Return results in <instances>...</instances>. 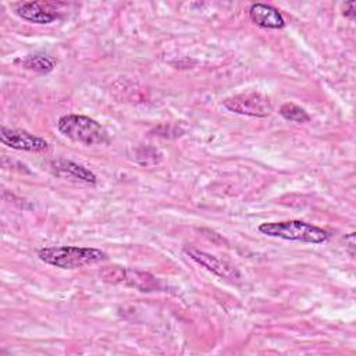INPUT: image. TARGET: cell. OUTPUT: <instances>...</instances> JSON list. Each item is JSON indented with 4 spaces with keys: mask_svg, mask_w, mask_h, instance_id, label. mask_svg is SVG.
<instances>
[{
    "mask_svg": "<svg viewBox=\"0 0 356 356\" xmlns=\"http://www.w3.org/2000/svg\"><path fill=\"white\" fill-rule=\"evenodd\" d=\"M57 167L61 171H65L67 174L72 175L74 178H78L83 182H88V184H95L96 182V175L90 170H88V168H85V167H82L76 163L61 160V161L57 163Z\"/></svg>",
    "mask_w": 356,
    "mask_h": 356,
    "instance_id": "10",
    "label": "cell"
},
{
    "mask_svg": "<svg viewBox=\"0 0 356 356\" xmlns=\"http://www.w3.org/2000/svg\"><path fill=\"white\" fill-rule=\"evenodd\" d=\"M345 7H348V8H345L343 15L348 17V18H350V19H353V18H355V7H356V3H355V1H349V3L345 4Z\"/></svg>",
    "mask_w": 356,
    "mask_h": 356,
    "instance_id": "13",
    "label": "cell"
},
{
    "mask_svg": "<svg viewBox=\"0 0 356 356\" xmlns=\"http://www.w3.org/2000/svg\"><path fill=\"white\" fill-rule=\"evenodd\" d=\"M58 131L68 139L86 145H103L108 143V132L93 118L79 114H67L57 121Z\"/></svg>",
    "mask_w": 356,
    "mask_h": 356,
    "instance_id": "3",
    "label": "cell"
},
{
    "mask_svg": "<svg viewBox=\"0 0 356 356\" xmlns=\"http://www.w3.org/2000/svg\"><path fill=\"white\" fill-rule=\"evenodd\" d=\"M184 252L192 260H195L197 264H200L206 270L211 271L213 274L218 275L220 278L229 280V281H238L241 278V274H239V271L235 266L216 257L214 254H210V253H207L204 250H200L197 248H193V246L184 248Z\"/></svg>",
    "mask_w": 356,
    "mask_h": 356,
    "instance_id": "6",
    "label": "cell"
},
{
    "mask_svg": "<svg viewBox=\"0 0 356 356\" xmlns=\"http://www.w3.org/2000/svg\"><path fill=\"white\" fill-rule=\"evenodd\" d=\"M222 106L231 113L260 118L270 115L273 111V104L268 97L257 92L231 96L222 102Z\"/></svg>",
    "mask_w": 356,
    "mask_h": 356,
    "instance_id": "4",
    "label": "cell"
},
{
    "mask_svg": "<svg viewBox=\"0 0 356 356\" xmlns=\"http://www.w3.org/2000/svg\"><path fill=\"white\" fill-rule=\"evenodd\" d=\"M17 15L25 21L33 24H50L57 18V14L53 10L44 7L38 1H26L17 7Z\"/></svg>",
    "mask_w": 356,
    "mask_h": 356,
    "instance_id": "9",
    "label": "cell"
},
{
    "mask_svg": "<svg viewBox=\"0 0 356 356\" xmlns=\"http://www.w3.org/2000/svg\"><path fill=\"white\" fill-rule=\"evenodd\" d=\"M249 17L256 25L261 28L281 29L285 25V21L281 13L275 7L264 3L252 4L249 7Z\"/></svg>",
    "mask_w": 356,
    "mask_h": 356,
    "instance_id": "8",
    "label": "cell"
},
{
    "mask_svg": "<svg viewBox=\"0 0 356 356\" xmlns=\"http://www.w3.org/2000/svg\"><path fill=\"white\" fill-rule=\"evenodd\" d=\"M0 140L3 145L24 152H42L47 149V142L33 134H29L22 129H11V128H1Z\"/></svg>",
    "mask_w": 356,
    "mask_h": 356,
    "instance_id": "7",
    "label": "cell"
},
{
    "mask_svg": "<svg viewBox=\"0 0 356 356\" xmlns=\"http://www.w3.org/2000/svg\"><path fill=\"white\" fill-rule=\"evenodd\" d=\"M102 278L111 284H124L127 286L136 288L139 291H154L159 288L157 280L143 271L125 268L121 266H108L100 271Z\"/></svg>",
    "mask_w": 356,
    "mask_h": 356,
    "instance_id": "5",
    "label": "cell"
},
{
    "mask_svg": "<svg viewBox=\"0 0 356 356\" xmlns=\"http://www.w3.org/2000/svg\"><path fill=\"white\" fill-rule=\"evenodd\" d=\"M259 231L267 236L281 238L292 242H303V243H324L328 241V231L300 221V220H289L280 222H263L259 225Z\"/></svg>",
    "mask_w": 356,
    "mask_h": 356,
    "instance_id": "2",
    "label": "cell"
},
{
    "mask_svg": "<svg viewBox=\"0 0 356 356\" xmlns=\"http://www.w3.org/2000/svg\"><path fill=\"white\" fill-rule=\"evenodd\" d=\"M38 256L42 261L63 270L79 268L107 260V254L103 250L82 246H47L40 249Z\"/></svg>",
    "mask_w": 356,
    "mask_h": 356,
    "instance_id": "1",
    "label": "cell"
},
{
    "mask_svg": "<svg viewBox=\"0 0 356 356\" xmlns=\"http://www.w3.org/2000/svg\"><path fill=\"white\" fill-rule=\"evenodd\" d=\"M22 65L26 70L40 72V74H46V72H50L54 68V60L49 56L35 54V56H28L22 61Z\"/></svg>",
    "mask_w": 356,
    "mask_h": 356,
    "instance_id": "11",
    "label": "cell"
},
{
    "mask_svg": "<svg viewBox=\"0 0 356 356\" xmlns=\"http://www.w3.org/2000/svg\"><path fill=\"white\" fill-rule=\"evenodd\" d=\"M280 114L285 120L292 121V122H299V124L307 122L310 120V115L305 111V108H302L300 106H298L295 103H285V104H282L281 108H280Z\"/></svg>",
    "mask_w": 356,
    "mask_h": 356,
    "instance_id": "12",
    "label": "cell"
}]
</instances>
